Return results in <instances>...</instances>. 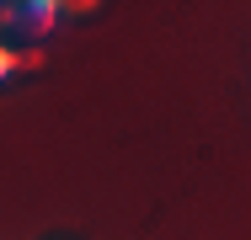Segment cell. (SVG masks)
<instances>
[{"instance_id": "obj_1", "label": "cell", "mask_w": 251, "mask_h": 240, "mask_svg": "<svg viewBox=\"0 0 251 240\" xmlns=\"http://www.w3.org/2000/svg\"><path fill=\"white\" fill-rule=\"evenodd\" d=\"M91 5H64V0H11V27H5V43L11 48H43L53 38L59 22L80 16Z\"/></svg>"}, {"instance_id": "obj_2", "label": "cell", "mask_w": 251, "mask_h": 240, "mask_svg": "<svg viewBox=\"0 0 251 240\" xmlns=\"http://www.w3.org/2000/svg\"><path fill=\"white\" fill-rule=\"evenodd\" d=\"M38 64H43L38 48H11L5 38H0V86L16 80V75H27V70H38Z\"/></svg>"}, {"instance_id": "obj_3", "label": "cell", "mask_w": 251, "mask_h": 240, "mask_svg": "<svg viewBox=\"0 0 251 240\" xmlns=\"http://www.w3.org/2000/svg\"><path fill=\"white\" fill-rule=\"evenodd\" d=\"M5 27H11V0H0V38H5Z\"/></svg>"}]
</instances>
